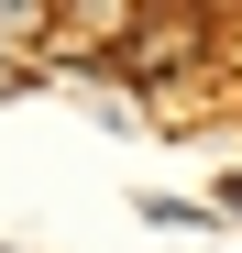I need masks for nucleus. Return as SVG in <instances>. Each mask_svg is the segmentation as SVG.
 Instances as JSON below:
<instances>
[{
    "label": "nucleus",
    "mask_w": 242,
    "mask_h": 253,
    "mask_svg": "<svg viewBox=\"0 0 242 253\" xmlns=\"http://www.w3.org/2000/svg\"><path fill=\"white\" fill-rule=\"evenodd\" d=\"M143 220H165V231H209V209H198V198H143Z\"/></svg>",
    "instance_id": "nucleus-1"
},
{
    "label": "nucleus",
    "mask_w": 242,
    "mask_h": 253,
    "mask_svg": "<svg viewBox=\"0 0 242 253\" xmlns=\"http://www.w3.org/2000/svg\"><path fill=\"white\" fill-rule=\"evenodd\" d=\"M11 88H22V66H0V99H11Z\"/></svg>",
    "instance_id": "nucleus-2"
}]
</instances>
